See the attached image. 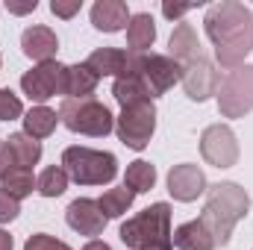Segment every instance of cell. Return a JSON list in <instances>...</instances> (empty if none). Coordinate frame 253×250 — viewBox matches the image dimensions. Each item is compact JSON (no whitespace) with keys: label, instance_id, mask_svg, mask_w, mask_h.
Segmentation results:
<instances>
[{"label":"cell","instance_id":"11","mask_svg":"<svg viewBox=\"0 0 253 250\" xmlns=\"http://www.w3.org/2000/svg\"><path fill=\"white\" fill-rule=\"evenodd\" d=\"M180 83H183L189 100L203 103L212 94H218V88H221V71H218V65L212 62L209 56H200L194 62L183 65V80Z\"/></svg>","mask_w":253,"mask_h":250},{"label":"cell","instance_id":"29","mask_svg":"<svg viewBox=\"0 0 253 250\" xmlns=\"http://www.w3.org/2000/svg\"><path fill=\"white\" fill-rule=\"evenodd\" d=\"M24 250H74V248L59 242V239H53V236H47V233H36V236L27 239Z\"/></svg>","mask_w":253,"mask_h":250},{"label":"cell","instance_id":"32","mask_svg":"<svg viewBox=\"0 0 253 250\" xmlns=\"http://www.w3.org/2000/svg\"><path fill=\"white\" fill-rule=\"evenodd\" d=\"M12 168H18V159H15V153H12V144H9V141H0V180H3Z\"/></svg>","mask_w":253,"mask_h":250},{"label":"cell","instance_id":"19","mask_svg":"<svg viewBox=\"0 0 253 250\" xmlns=\"http://www.w3.org/2000/svg\"><path fill=\"white\" fill-rule=\"evenodd\" d=\"M156 42V24L150 12H135L126 24V44L129 53H147Z\"/></svg>","mask_w":253,"mask_h":250},{"label":"cell","instance_id":"23","mask_svg":"<svg viewBox=\"0 0 253 250\" xmlns=\"http://www.w3.org/2000/svg\"><path fill=\"white\" fill-rule=\"evenodd\" d=\"M124 186L129 188V191H135V194L150 191V188L156 186V168H153L150 162H144V159L129 162V165H126V174H124Z\"/></svg>","mask_w":253,"mask_h":250},{"label":"cell","instance_id":"9","mask_svg":"<svg viewBox=\"0 0 253 250\" xmlns=\"http://www.w3.org/2000/svg\"><path fill=\"white\" fill-rule=\"evenodd\" d=\"M21 88L30 100H36L39 106H44V100L56 97L65 91V65L50 59V62H39L33 71H27L21 77Z\"/></svg>","mask_w":253,"mask_h":250},{"label":"cell","instance_id":"2","mask_svg":"<svg viewBox=\"0 0 253 250\" xmlns=\"http://www.w3.org/2000/svg\"><path fill=\"white\" fill-rule=\"evenodd\" d=\"M251 209V194L239 183H215L206 188V203L200 212V221L209 227V233L215 236V245H227L236 224L248 215Z\"/></svg>","mask_w":253,"mask_h":250},{"label":"cell","instance_id":"25","mask_svg":"<svg viewBox=\"0 0 253 250\" xmlns=\"http://www.w3.org/2000/svg\"><path fill=\"white\" fill-rule=\"evenodd\" d=\"M6 141L12 144V153L18 159V168H33L42 159V144L36 138H30L27 132H12Z\"/></svg>","mask_w":253,"mask_h":250},{"label":"cell","instance_id":"26","mask_svg":"<svg viewBox=\"0 0 253 250\" xmlns=\"http://www.w3.org/2000/svg\"><path fill=\"white\" fill-rule=\"evenodd\" d=\"M0 183H3L0 188H6L15 200H24V197H30L39 188V180L33 177V168H12Z\"/></svg>","mask_w":253,"mask_h":250},{"label":"cell","instance_id":"15","mask_svg":"<svg viewBox=\"0 0 253 250\" xmlns=\"http://www.w3.org/2000/svg\"><path fill=\"white\" fill-rule=\"evenodd\" d=\"M168 56L174 59V62L180 65H189L194 59H200V56H206V50H203V44H200V39H197V30L191 27V24H177L174 27V33H171V39H168Z\"/></svg>","mask_w":253,"mask_h":250},{"label":"cell","instance_id":"10","mask_svg":"<svg viewBox=\"0 0 253 250\" xmlns=\"http://www.w3.org/2000/svg\"><path fill=\"white\" fill-rule=\"evenodd\" d=\"M200 153L212 168H233L239 162V138L227 124H212L200 135Z\"/></svg>","mask_w":253,"mask_h":250},{"label":"cell","instance_id":"17","mask_svg":"<svg viewBox=\"0 0 253 250\" xmlns=\"http://www.w3.org/2000/svg\"><path fill=\"white\" fill-rule=\"evenodd\" d=\"M100 77L88 68L85 62L80 65H65V100H83V97H91L94 88H97Z\"/></svg>","mask_w":253,"mask_h":250},{"label":"cell","instance_id":"27","mask_svg":"<svg viewBox=\"0 0 253 250\" xmlns=\"http://www.w3.org/2000/svg\"><path fill=\"white\" fill-rule=\"evenodd\" d=\"M65 188H68V174H65V168L62 165H50V168L42 171L36 191L44 194V197H59V194H65Z\"/></svg>","mask_w":253,"mask_h":250},{"label":"cell","instance_id":"35","mask_svg":"<svg viewBox=\"0 0 253 250\" xmlns=\"http://www.w3.org/2000/svg\"><path fill=\"white\" fill-rule=\"evenodd\" d=\"M15 248V242H12V236L6 233V230H0V250H12Z\"/></svg>","mask_w":253,"mask_h":250},{"label":"cell","instance_id":"36","mask_svg":"<svg viewBox=\"0 0 253 250\" xmlns=\"http://www.w3.org/2000/svg\"><path fill=\"white\" fill-rule=\"evenodd\" d=\"M83 250H112V248H109L106 242H100V239H91V242H88Z\"/></svg>","mask_w":253,"mask_h":250},{"label":"cell","instance_id":"8","mask_svg":"<svg viewBox=\"0 0 253 250\" xmlns=\"http://www.w3.org/2000/svg\"><path fill=\"white\" fill-rule=\"evenodd\" d=\"M115 132H118L121 144H126L129 150H144L150 144L153 132H156V106H153V100L124 106L121 115L115 118Z\"/></svg>","mask_w":253,"mask_h":250},{"label":"cell","instance_id":"12","mask_svg":"<svg viewBox=\"0 0 253 250\" xmlns=\"http://www.w3.org/2000/svg\"><path fill=\"white\" fill-rule=\"evenodd\" d=\"M65 221H68V227H71L74 233L94 239V236H103L109 218L100 212L97 200H91V197H77V200L65 209Z\"/></svg>","mask_w":253,"mask_h":250},{"label":"cell","instance_id":"18","mask_svg":"<svg viewBox=\"0 0 253 250\" xmlns=\"http://www.w3.org/2000/svg\"><path fill=\"white\" fill-rule=\"evenodd\" d=\"M171 242H174L177 250H215L218 248V245H215V236L209 233V227H206L200 218L180 224V227L174 230Z\"/></svg>","mask_w":253,"mask_h":250},{"label":"cell","instance_id":"16","mask_svg":"<svg viewBox=\"0 0 253 250\" xmlns=\"http://www.w3.org/2000/svg\"><path fill=\"white\" fill-rule=\"evenodd\" d=\"M129 9L124 0H97L91 6V24L100 33H118L129 24Z\"/></svg>","mask_w":253,"mask_h":250},{"label":"cell","instance_id":"6","mask_svg":"<svg viewBox=\"0 0 253 250\" xmlns=\"http://www.w3.org/2000/svg\"><path fill=\"white\" fill-rule=\"evenodd\" d=\"M126 71H132L150 91V97H162L183 80V68L165 53H129L126 50Z\"/></svg>","mask_w":253,"mask_h":250},{"label":"cell","instance_id":"33","mask_svg":"<svg viewBox=\"0 0 253 250\" xmlns=\"http://www.w3.org/2000/svg\"><path fill=\"white\" fill-rule=\"evenodd\" d=\"M191 9H194L191 3H162V15L171 18V21H174V18H183V15L191 12Z\"/></svg>","mask_w":253,"mask_h":250},{"label":"cell","instance_id":"4","mask_svg":"<svg viewBox=\"0 0 253 250\" xmlns=\"http://www.w3.org/2000/svg\"><path fill=\"white\" fill-rule=\"evenodd\" d=\"M62 168L68 180L80 186H109L118 177V159L109 150H91V147H65Z\"/></svg>","mask_w":253,"mask_h":250},{"label":"cell","instance_id":"13","mask_svg":"<svg viewBox=\"0 0 253 250\" xmlns=\"http://www.w3.org/2000/svg\"><path fill=\"white\" fill-rule=\"evenodd\" d=\"M206 188H209V183H206L203 168H197V165H191V162L174 165V168L168 171V191H171V197L180 200V203L197 200L200 194H206Z\"/></svg>","mask_w":253,"mask_h":250},{"label":"cell","instance_id":"7","mask_svg":"<svg viewBox=\"0 0 253 250\" xmlns=\"http://www.w3.org/2000/svg\"><path fill=\"white\" fill-rule=\"evenodd\" d=\"M218 109L224 118H245L253 112V65L233 68L221 77L218 88Z\"/></svg>","mask_w":253,"mask_h":250},{"label":"cell","instance_id":"31","mask_svg":"<svg viewBox=\"0 0 253 250\" xmlns=\"http://www.w3.org/2000/svg\"><path fill=\"white\" fill-rule=\"evenodd\" d=\"M80 9H83V0H53V3H50V12H53L56 18H65V21L74 18Z\"/></svg>","mask_w":253,"mask_h":250},{"label":"cell","instance_id":"21","mask_svg":"<svg viewBox=\"0 0 253 250\" xmlns=\"http://www.w3.org/2000/svg\"><path fill=\"white\" fill-rule=\"evenodd\" d=\"M112 97L121 103V109H124V106H132V103L153 100V97H150V91H147V85H144L132 71H124V74L112 83Z\"/></svg>","mask_w":253,"mask_h":250},{"label":"cell","instance_id":"30","mask_svg":"<svg viewBox=\"0 0 253 250\" xmlns=\"http://www.w3.org/2000/svg\"><path fill=\"white\" fill-rule=\"evenodd\" d=\"M18 212H21V200H15L6 188H0V224L15 221V218H18Z\"/></svg>","mask_w":253,"mask_h":250},{"label":"cell","instance_id":"5","mask_svg":"<svg viewBox=\"0 0 253 250\" xmlns=\"http://www.w3.org/2000/svg\"><path fill=\"white\" fill-rule=\"evenodd\" d=\"M59 121L71 132L80 135H91V138H103L115 129V115L106 103L94 100V97H83V100H62L59 106Z\"/></svg>","mask_w":253,"mask_h":250},{"label":"cell","instance_id":"3","mask_svg":"<svg viewBox=\"0 0 253 250\" xmlns=\"http://www.w3.org/2000/svg\"><path fill=\"white\" fill-rule=\"evenodd\" d=\"M121 242L129 250H171L174 230H171V206L165 200L141 209L138 215L126 218L118 230Z\"/></svg>","mask_w":253,"mask_h":250},{"label":"cell","instance_id":"20","mask_svg":"<svg viewBox=\"0 0 253 250\" xmlns=\"http://www.w3.org/2000/svg\"><path fill=\"white\" fill-rule=\"evenodd\" d=\"M85 65L103 80V77H121L126 71V50H121V47H100V50H94L88 59H85Z\"/></svg>","mask_w":253,"mask_h":250},{"label":"cell","instance_id":"34","mask_svg":"<svg viewBox=\"0 0 253 250\" xmlns=\"http://www.w3.org/2000/svg\"><path fill=\"white\" fill-rule=\"evenodd\" d=\"M3 6H6V12H12V15H27V12H36V9H39V0H27V3L6 0Z\"/></svg>","mask_w":253,"mask_h":250},{"label":"cell","instance_id":"1","mask_svg":"<svg viewBox=\"0 0 253 250\" xmlns=\"http://www.w3.org/2000/svg\"><path fill=\"white\" fill-rule=\"evenodd\" d=\"M203 30L215 44V59L221 68H242L253 50V12L245 3L221 0L206 9Z\"/></svg>","mask_w":253,"mask_h":250},{"label":"cell","instance_id":"22","mask_svg":"<svg viewBox=\"0 0 253 250\" xmlns=\"http://www.w3.org/2000/svg\"><path fill=\"white\" fill-rule=\"evenodd\" d=\"M24 132L30 135V138H47V135H53V129L59 124V115H56V109H50V106H33L30 112H24Z\"/></svg>","mask_w":253,"mask_h":250},{"label":"cell","instance_id":"24","mask_svg":"<svg viewBox=\"0 0 253 250\" xmlns=\"http://www.w3.org/2000/svg\"><path fill=\"white\" fill-rule=\"evenodd\" d=\"M132 200H135V191H129L126 186H118V188L103 191V197L97 200V206H100V212H103L106 218H121V215L129 212Z\"/></svg>","mask_w":253,"mask_h":250},{"label":"cell","instance_id":"14","mask_svg":"<svg viewBox=\"0 0 253 250\" xmlns=\"http://www.w3.org/2000/svg\"><path fill=\"white\" fill-rule=\"evenodd\" d=\"M21 47H24V53H27L30 59H36V62H50V59L56 56V50H59V39H56V33H53L50 27L36 24V27H27V30L21 33Z\"/></svg>","mask_w":253,"mask_h":250},{"label":"cell","instance_id":"28","mask_svg":"<svg viewBox=\"0 0 253 250\" xmlns=\"http://www.w3.org/2000/svg\"><path fill=\"white\" fill-rule=\"evenodd\" d=\"M24 118V103L12 88H0V121Z\"/></svg>","mask_w":253,"mask_h":250},{"label":"cell","instance_id":"37","mask_svg":"<svg viewBox=\"0 0 253 250\" xmlns=\"http://www.w3.org/2000/svg\"><path fill=\"white\" fill-rule=\"evenodd\" d=\"M0 65H3V59H0Z\"/></svg>","mask_w":253,"mask_h":250}]
</instances>
